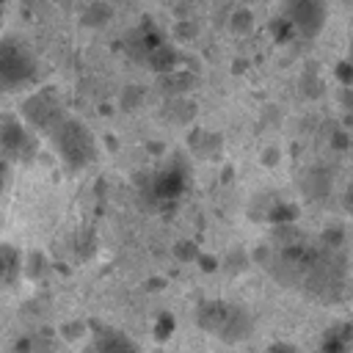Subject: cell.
I'll list each match as a JSON object with an SVG mask.
<instances>
[{
	"label": "cell",
	"instance_id": "obj_1",
	"mask_svg": "<svg viewBox=\"0 0 353 353\" xmlns=\"http://www.w3.org/2000/svg\"><path fill=\"white\" fill-rule=\"evenodd\" d=\"M188 176H190V168L185 157L174 154L160 168L141 176V199L154 212H168L171 207H176V201L188 190Z\"/></svg>",
	"mask_w": 353,
	"mask_h": 353
},
{
	"label": "cell",
	"instance_id": "obj_2",
	"mask_svg": "<svg viewBox=\"0 0 353 353\" xmlns=\"http://www.w3.org/2000/svg\"><path fill=\"white\" fill-rule=\"evenodd\" d=\"M50 141H52L58 157L63 160V165L72 171L85 168L97 154V143H94L91 130L80 119H72V116H63L50 130Z\"/></svg>",
	"mask_w": 353,
	"mask_h": 353
},
{
	"label": "cell",
	"instance_id": "obj_3",
	"mask_svg": "<svg viewBox=\"0 0 353 353\" xmlns=\"http://www.w3.org/2000/svg\"><path fill=\"white\" fill-rule=\"evenodd\" d=\"M279 14H284L301 39H314L328 22L325 0H279Z\"/></svg>",
	"mask_w": 353,
	"mask_h": 353
},
{
	"label": "cell",
	"instance_id": "obj_4",
	"mask_svg": "<svg viewBox=\"0 0 353 353\" xmlns=\"http://www.w3.org/2000/svg\"><path fill=\"white\" fill-rule=\"evenodd\" d=\"M36 77L33 55L17 41H0V88H19Z\"/></svg>",
	"mask_w": 353,
	"mask_h": 353
},
{
	"label": "cell",
	"instance_id": "obj_5",
	"mask_svg": "<svg viewBox=\"0 0 353 353\" xmlns=\"http://www.w3.org/2000/svg\"><path fill=\"white\" fill-rule=\"evenodd\" d=\"M22 116H25V121H28L30 127H36V130H41V132H50L66 113H63V108H61L55 91H52V88H41V91H36L33 97L25 99Z\"/></svg>",
	"mask_w": 353,
	"mask_h": 353
},
{
	"label": "cell",
	"instance_id": "obj_6",
	"mask_svg": "<svg viewBox=\"0 0 353 353\" xmlns=\"http://www.w3.org/2000/svg\"><path fill=\"white\" fill-rule=\"evenodd\" d=\"M36 152V138L30 130L14 119V116H0V154L8 160H25Z\"/></svg>",
	"mask_w": 353,
	"mask_h": 353
},
{
	"label": "cell",
	"instance_id": "obj_7",
	"mask_svg": "<svg viewBox=\"0 0 353 353\" xmlns=\"http://www.w3.org/2000/svg\"><path fill=\"white\" fill-rule=\"evenodd\" d=\"M254 334V317L245 306H237V303H229V314L223 320V325L218 328V339L223 345H240L245 342L248 336Z\"/></svg>",
	"mask_w": 353,
	"mask_h": 353
},
{
	"label": "cell",
	"instance_id": "obj_8",
	"mask_svg": "<svg viewBox=\"0 0 353 353\" xmlns=\"http://www.w3.org/2000/svg\"><path fill=\"white\" fill-rule=\"evenodd\" d=\"M188 149L199 160H218L223 152V135L207 127H193L188 132Z\"/></svg>",
	"mask_w": 353,
	"mask_h": 353
},
{
	"label": "cell",
	"instance_id": "obj_9",
	"mask_svg": "<svg viewBox=\"0 0 353 353\" xmlns=\"http://www.w3.org/2000/svg\"><path fill=\"white\" fill-rule=\"evenodd\" d=\"M165 39H163V33H160V28H154V22L152 19H141V25L130 33V52L138 58V61H143L146 55H149V50H154L157 44H163Z\"/></svg>",
	"mask_w": 353,
	"mask_h": 353
},
{
	"label": "cell",
	"instance_id": "obj_10",
	"mask_svg": "<svg viewBox=\"0 0 353 353\" xmlns=\"http://www.w3.org/2000/svg\"><path fill=\"white\" fill-rule=\"evenodd\" d=\"M226 314H229V303L226 301H201L196 306V312H193V323L207 334H218V328L223 325Z\"/></svg>",
	"mask_w": 353,
	"mask_h": 353
},
{
	"label": "cell",
	"instance_id": "obj_11",
	"mask_svg": "<svg viewBox=\"0 0 353 353\" xmlns=\"http://www.w3.org/2000/svg\"><path fill=\"white\" fill-rule=\"evenodd\" d=\"M298 188H301V193H303L306 199H312V201L325 199V196L331 193V174H328V168H323V165L306 168V171L301 174V179H298Z\"/></svg>",
	"mask_w": 353,
	"mask_h": 353
},
{
	"label": "cell",
	"instance_id": "obj_12",
	"mask_svg": "<svg viewBox=\"0 0 353 353\" xmlns=\"http://www.w3.org/2000/svg\"><path fill=\"white\" fill-rule=\"evenodd\" d=\"M350 345H353V320L334 323L320 339V350L323 353H345Z\"/></svg>",
	"mask_w": 353,
	"mask_h": 353
},
{
	"label": "cell",
	"instance_id": "obj_13",
	"mask_svg": "<svg viewBox=\"0 0 353 353\" xmlns=\"http://www.w3.org/2000/svg\"><path fill=\"white\" fill-rule=\"evenodd\" d=\"M143 63L154 72V74H165V72H171V69H176L179 63H182V55H179V50L174 47V44H157L154 50H149V55L143 58Z\"/></svg>",
	"mask_w": 353,
	"mask_h": 353
},
{
	"label": "cell",
	"instance_id": "obj_14",
	"mask_svg": "<svg viewBox=\"0 0 353 353\" xmlns=\"http://www.w3.org/2000/svg\"><path fill=\"white\" fill-rule=\"evenodd\" d=\"M160 85H163V91H165L168 97L188 94V91H193V88L199 85V74H196L193 69H182V66H176V69L160 74Z\"/></svg>",
	"mask_w": 353,
	"mask_h": 353
},
{
	"label": "cell",
	"instance_id": "obj_15",
	"mask_svg": "<svg viewBox=\"0 0 353 353\" xmlns=\"http://www.w3.org/2000/svg\"><path fill=\"white\" fill-rule=\"evenodd\" d=\"M94 347L102 350V353H119V350H138V345L124 336L121 331L116 328H99L94 331Z\"/></svg>",
	"mask_w": 353,
	"mask_h": 353
},
{
	"label": "cell",
	"instance_id": "obj_16",
	"mask_svg": "<svg viewBox=\"0 0 353 353\" xmlns=\"http://www.w3.org/2000/svg\"><path fill=\"white\" fill-rule=\"evenodd\" d=\"M193 116H196V102H190L185 94L168 97V102H165V119L168 121L188 124V121H193Z\"/></svg>",
	"mask_w": 353,
	"mask_h": 353
},
{
	"label": "cell",
	"instance_id": "obj_17",
	"mask_svg": "<svg viewBox=\"0 0 353 353\" xmlns=\"http://www.w3.org/2000/svg\"><path fill=\"white\" fill-rule=\"evenodd\" d=\"M301 215V207L295 201H284V199H273V204L268 207V218L265 223L270 226H284V223H295Z\"/></svg>",
	"mask_w": 353,
	"mask_h": 353
},
{
	"label": "cell",
	"instance_id": "obj_18",
	"mask_svg": "<svg viewBox=\"0 0 353 353\" xmlns=\"http://www.w3.org/2000/svg\"><path fill=\"white\" fill-rule=\"evenodd\" d=\"M248 268H251V254H248L243 245L229 248V251L223 254V259H221V270H226L229 276H240V273H245Z\"/></svg>",
	"mask_w": 353,
	"mask_h": 353
},
{
	"label": "cell",
	"instance_id": "obj_19",
	"mask_svg": "<svg viewBox=\"0 0 353 353\" xmlns=\"http://www.w3.org/2000/svg\"><path fill=\"white\" fill-rule=\"evenodd\" d=\"M110 19H113V8H110L108 3H102V0L88 3V8H85L83 17H80V22H83L85 28H105Z\"/></svg>",
	"mask_w": 353,
	"mask_h": 353
},
{
	"label": "cell",
	"instance_id": "obj_20",
	"mask_svg": "<svg viewBox=\"0 0 353 353\" xmlns=\"http://www.w3.org/2000/svg\"><path fill=\"white\" fill-rule=\"evenodd\" d=\"M254 11L248 8V6H237L232 14H229V19H226V25H229V30L234 33V36H248L251 30H254Z\"/></svg>",
	"mask_w": 353,
	"mask_h": 353
},
{
	"label": "cell",
	"instance_id": "obj_21",
	"mask_svg": "<svg viewBox=\"0 0 353 353\" xmlns=\"http://www.w3.org/2000/svg\"><path fill=\"white\" fill-rule=\"evenodd\" d=\"M268 30H270V36H273L276 44H287V41H292V39L298 36L295 28H292V22H290L284 14H276V17L268 22Z\"/></svg>",
	"mask_w": 353,
	"mask_h": 353
},
{
	"label": "cell",
	"instance_id": "obj_22",
	"mask_svg": "<svg viewBox=\"0 0 353 353\" xmlns=\"http://www.w3.org/2000/svg\"><path fill=\"white\" fill-rule=\"evenodd\" d=\"M174 331H176V317L165 309V312H160L157 317H154V325H152V336L157 339V342H168L171 336H174Z\"/></svg>",
	"mask_w": 353,
	"mask_h": 353
},
{
	"label": "cell",
	"instance_id": "obj_23",
	"mask_svg": "<svg viewBox=\"0 0 353 353\" xmlns=\"http://www.w3.org/2000/svg\"><path fill=\"white\" fill-rule=\"evenodd\" d=\"M143 99H146V88L143 85H124L121 97H119V105H121V110L132 113V110H138L143 105Z\"/></svg>",
	"mask_w": 353,
	"mask_h": 353
},
{
	"label": "cell",
	"instance_id": "obj_24",
	"mask_svg": "<svg viewBox=\"0 0 353 353\" xmlns=\"http://www.w3.org/2000/svg\"><path fill=\"white\" fill-rule=\"evenodd\" d=\"M171 254L176 256V262L190 265V262H196V256L201 254V248H199L196 240H176V243L171 245Z\"/></svg>",
	"mask_w": 353,
	"mask_h": 353
},
{
	"label": "cell",
	"instance_id": "obj_25",
	"mask_svg": "<svg viewBox=\"0 0 353 353\" xmlns=\"http://www.w3.org/2000/svg\"><path fill=\"white\" fill-rule=\"evenodd\" d=\"M14 270H17V254L14 248L8 245H0V284L14 279Z\"/></svg>",
	"mask_w": 353,
	"mask_h": 353
},
{
	"label": "cell",
	"instance_id": "obj_26",
	"mask_svg": "<svg viewBox=\"0 0 353 353\" xmlns=\"http://www.w3.org/2000/svg\"><path fill=\"white\" fill-rule=\"evenodd\" d=\"M273 237L281 245H295L301 240V232L295 229V223H284V226H273Z\"/></svg>",
	"mask_w": 353,
	"mask_h": 353
},
{
	"label": "cell",
	"instance_id": "obj_27",
	"mask_svg": "<svg viewBox=\"0 0 353 353\" xmlns=\"http://www.w3.org/2000/svg\"><path fill=\"white\" fill-rule=\"evenodd\" d=\"M334 77H336L345 88H353V63H350V61H336V63H334Z\"/></svg>",
	"mask_w": 353,
	"mask_h": 353
},
{
	"label": "cell",
	"instance_id": "obj_28",
	"mask_svg": "<svg viewBox=\"0 0 353 353\" xmlns=\"http://www.w3.org/2000/svg\"><path fill=\"white\" fill-rule=\"evenodd\" d=\"M320 240H323L328 248H339V245L345 243V229H342V226H328V229L320 234Z\"/></svg>",
	"mask_w": 353,
	"mask_h": 353
},
{
	"label": "cell",
	"instance_id": "obj_29",
	"mask_svg": "<svg viewBox=\"0 0 353 353\" xmlns=\"http://www.w3.org/2000/svg\"><path fill=\"white\" fill-rule=\"evenodd\" d=\"M248 254H251V265H262V268H265V265H270V259H273V254H270V245H268V243H256Z\"/></svg>",
	"mask_w": 353,
	"mask_h": 353
},
{
	"label": "cell",
	"instance_id": "obj_30",
	"mask_svg": "<svg viewBox=\"0 0 353 353\" xmlns=\"http://www.w3.org/2000/svg\"><path fill=\"white\" fill-rule=\"evenodd\" d=\"M174 33H176V39H193V36H199V22H193V19H179L176 25H174Z\"/></svg>",
	"mask_w": 353,
	"mask_h": 353
},
{
	"label": "cell",
	"instance_id": "obj_31",
	"mask_svg": "<svg viewBox=\"0 0 353 353\" xmlns=\"http://www.w3.org/2000/svg\"><path fill=\"white\" fill-rule=\"evenodd\" d=\"M196 265H199L201 273H215V270H221V259H218L215 254H204V251L196 256Z\"/></svg>",
	"mask_w": 353,
	"mask_h": 353
},
{
	"label": "cell",
	"instance_id": "obj_32",
	"mask_svg": "<svg viewBox=\"0 0 353 353\" xmlns=\"http://www.w3.org/2000/svg\"><path fill=\"white\" fill-rule=\"evenodd\" d=\"M259 163H262L265 168H276V165L281 163V149H279V146H265L262 154H259Z\"/></svg>",
	"mask_w": 353,
	"mask_h": 353
},
{
	"label": "cell",
	"instance_id": "obj_33",
	"mask_svg": "<svg viewBox=\"0 0 353 353\" xmlns=\"http://www.w3.org/2000/svg\"><path fill=\"white\" fill-rule=\"evenodd\" d=\"M331 146H334V149H339V152H342V149H347V146H350V138H347V132H342V130H334V132H331Z\"/></svg>",
	"mask_w": 353,
	"mask_h": 353
},
{
	"label": "cell",
	"instance_id": "obj_34",
	"mask_svg": "<svg viewBox=\"0 0 353 353\" xmlns=\"http://www.w3.org/2000/svg\"><path fill=\"white\" fill-rule=\"evenodd\" d=\"M268 350H287V353H295V350H298V345H295V342H284V339H281V342H270V345H268Z\"/></svg>",
	"mask_w": 353,
	"mask_h": 353
},
{
	"label": "cell",
	"instance_id": "obj_35",
	"mask_svg": "<svg viewBox=\"0 0 353 353\" xmlns=\"http://www.w3.org/2000/svg\"><path fill=\"white\" fill-rule=\"evenodd\" d=\"M342 207H345L347 215H353V182L347 185V190H345V196H342Z\"/></svg>",
	"mask_w": 353,
	"mask_h": 353
},
{
	"label": "cell",
	"instance_id": "obj_36",
	"mask_svg": "<svg viewBox=\"0 0 353 353\" xmlns=\"http://www.w3.org/2000/svg\"><path fill=\"white\" fill-rule=\"evenodd\" d=\"M6 182H8V157L0 154V190L6 188Z\"/></svg>",
	"mask_w": 353,
	"mask_h": 353
},
{
	"label": "cell",
	"instance_id": "obj_37",
	"mask_svg": "<svg viewBox=\"0 0 353 353\" xmlns=\"http://www.w3.org/2000/svg\"><path fill=\"white\" fill-rule=\"evenodd\" d=\"M232 179H234V165H229V163H226V165L221 168V185H229Z\"/></svg>",
	"mask_w": 353,
	"mask_h": 353
},
{
	"label": "cell",
	"instance_id": "obj_38",
	"mask_svg": "<svg viewBox=\"0 0 353 353\" xmlns=\"http://www.w3.org/2000/svg\"><path fill=\"white\" fill-rule=\"evenodd\" d=\"M163 287H165V279H149V281H146V290H149V292H160Z\"/></svg>",
	"mask_w": 353,
	"mask_h": 353
},
{
	"label": "cell",
	"instance_id": "obj_39",
	"mask_svg": "<svg viewBox=\"0 0 353 353\" xmlns=\"http://www.w3.org/2000/svg\"><path fill=\"white\" fill-rule=\"evenodd\" d=\"M245 66H248V61H243V58H234V63H232V72H234V74H240V72H245Z\"/></svg>",
	"mask_w": 353,
	"mask_h": 353
},
{
	"label": "cell",
	"instance_id": "obj_40",
	"mask_svg": "<svg viewBox=\"0 0 353 353\" xmlns=\"http://www.w3.org/2000/svg\"><path fill=\"white\" fill-rule=\"evenodd\" d=\"M149 152H157L160 154L163 152V143H149Z\"/></svg>",
	"mask_w": 353,
	"mask_h": 353
},
{
	"label": "cell",
	"instance_id": "obj_41",
	"mask_svg": "<svg viewBox=\"0 0 353 353\" xmlns=\"http://www.w3.org/2000/svg\"><path fill=\"white\" fill-rule=\"evenodd\" d=\"M345 99H347V105H353V91H350V94H347Z\"/></svg>",
	"mask_w": 353,
	"mask_h": 353
},
{
	"label": "cell",
	"instance_id": "obj_42",
	"mask_svg": "<svg viewBox=\"0 0 353 353\" xmlns=\"http://www.w3.org/2000/svg\"><path fill=\"white\" fill-rule=\"evenodd\" d=\"M345 3H347V6H353V0H345Z\"/></svg>",
	"mask_w": 353,
	"mask_h": 353
},
{
	"label": "cell",
	"instance_id": "obj_43",
	"mask_svg": "<svg viewBox=\"0 0 353 353\" xmlns=\"http://www.w3.org/2000/svg\"><path fill=\"white\" fill-rule=\"evenodd\" d=\"M243 3H254V0H243Z\"/></svg>",
	"mask_w": 353,
	"mask_h": 353
},
{
	"label": "cell",
	"instance_id": "obj_44",
	"mask_svg": "<svg viewBox=\"0 0 353 353\" xmlns=\"http://www.w3.org/2000/svg\"><path fill=\"white\" fill-rule=\"evenodd\" d=\"M0 3H6V0H0Z\"/></svg>",
	"mask_w": 353,
	"mask_h": 353
}]
</instances>
